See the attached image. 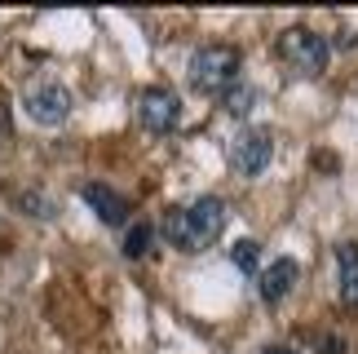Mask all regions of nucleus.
Wrapping results in <instances>:
<instances>
[{"mask_svg": "<svg viewBox=\"0 0 358 354\" xmlns=\"http://www.w3.org/2000/svg\"><path fill=\"white\" fill-rule=\"evenodd\" d=\"M279 53L296 66V71L323 76L327 62H332V40L319 36V31H310V27H287V31L279 36Z\"/></svg>", "mask_w": 358, "mask_h": 354, "instance_id": "3", "label": "nucleus"}, {"mask_svg": "<svg viewBox=\"0 0 358 354\" xmlns=\"http://www.w3.org/2000/svg\"><path fill=\"white\" fill-rule=\"evenodd\" d=\"M22 111L40 129H58V125H66V115H71V93H66V85H58V80H36V85L22 93Z\"/></svg>", "mask_w": 358, "mask_h": 354, "instance_id": "4", "label": "nucleus"}, {"mask_svg": "<svg viewBox=\"0 0 358 354\" xmlns=\"http://www.w3.org/2000/svg\"><path fill=\"white\" fill-rule=\"evenodd\" d=\"M230 262H235L243 275H252V270L261 266V243L257 239H239L235 248H230Z\"/></svg>", "mask_w": 358, "mask_h": 354, "instance_id": "13", "label": "nucleus"}, {"mask_svg": "<svg viewBox=\"0 0 358 354\" xmlns=\"http://www.w3.org/2000/svg\"><path fill=\"white\" fill-rule=\"evenodd\" d=\"M270 160H274L270 129L248 125V129H239L235 138H230V169H235L239 177H261V173L270 169Z\"/></svg>", "mask_w": 358, "mask_h": 354, "instance_id": "5", "label": "nucleus"}, {"mask_svg": "<svg viewBox=\"0 0 358 354\" xmlns=\"http://www.w3.org/2000/svg\"><path fill=\"white\" fill-rule=\"evenodd\" d=\"M137 120L146 125V133H173L182 125V98L173 89H142L137 93Z\"/></svg>", "mask_w": 358, "mask_h": 354, "instance_id": "6", "label": "nucleus"}, {"mask_svg": "<svg viewBox=\"0 0 358 354\" xmlns=\"http://www.w3.org/2000/svg\"><path fill=\"white\" fill-rule=\"evenodd\" d=\"M217 102H222L230 115H239V120H243V115H248V111L257 106V89H252V85H243V80H239V85H230V89H226V93H222Z\"/></svg>", "mask_w": 358, "mask_h": 354, "instance_id": "11", "label": "nucleus"}, {"mask_svg": "<svg viewBox=\"0 0 358 354\" xmlns=\"http://www.w3.org/2000/svg\"><path fill=\"white\" fill-rule=\"evenodd\" d=\"M296 279H301V266L292 262V257H279V262H270L266 270H261V279H257L261 302H266V306H279L283 297L296 288Z\"/></svg>", "mask_w": 358, "mask_h": 354, "instance_id": "8", "label": "nucleus"}, {"mask_svg": "<svg viewBox=\"0 0 358 354\" xmlns=\"http://www.w3.org/2000/svg\"><path fill=\"white\" fill-rule=\"evenodd\" d=\"M261 354H301V350H292V346H266Z\"/></svg>", "mask_w": 358, "mask_h": 354, "instance_id": "16", "label": "nucleus"}, {"mask_svg": "<svg viewBox=\"0 0 358 354\" xmlns=\"http://www.w3.org/2000/svg\"><path fill=\"white\" fill-rule=\"evenodd\" d=\"M150 243H155V226H146V222H129V230H124V257L129 262H137V257H146L150 253Z\"/></svg>", "mask_w": 358, "mask_h": 354, "instance_id": "10", "label": "nucleus"}, {"mask_svg": "<svg viewBox=\"0 0 358 354\" xmlns=\"http://www.w3.org/2000/svg\"><path fill=\"white\" fill-rule=\"evenodd\" d=\"M13 199H18V208L27 217H45V222H49V217H58V204H53L49 195H40V190H18Z\"/></svg>", "mask_w": 358, "mask_h": 354, "instance_id": "12", "label": "nucleus"}, {"mask_svg": "<svg viewBox=\"0 0 358 354\" xmlns=\"http://www.w3.org/2000/svg\"><path fill=\"white\" fill-rule=\"evenodd\" d=\"M222 230H226V204L217 195H203V199L190 204V208H169L164 222H159V235L182 253L213 248V243L222 239Z\"/></svg>", "mask_w": 358, "mask_h": 354, "instance_id": "1", "label": "nucleus"}, {"mask_svg": "<svg viewBox=\"0 0 358 354\" xmlns=\"http://www.w3.org/2000/svg\"><path fill=\"white\" fill-rule=\"evenodd\" d=\"M336 270H341V302L358 306V248L354 243H341L336 248Z\"/></svg>", "mask_w": 358, "mask_h": 354, "instance_id": "9", "label": "nucleus"}, {"mask_svg": "<svg viewBox=\"0 0 358 354\" xmlns=\"http://www.w3.org/2000/svg\"><path fill=\"white\" fill-rule=\"evenodd\" d=\"M243 58L235 45H203L195 58H190V85L208 98H222L230 85H239Z\"/></svg>", "mask_w": 358, "mask_h": 354, "instance_id": "2", "label": "nucleus"}, {"mask_svg": "<svg viewBox=\"0 0 358 354\" xmlns=\"http://www.w3.org/2000/svg\"><path fill=\"white\" fill-rule=\"evenodd\" d=\"M319 354H345V341H341L336 332H323L319 337Z\"/></svg>", "mask_w": 358, "mask_h": 354, "instance_id": "14", "label": "nucleus"}, {"mask_svg": "<svg viewBox=\"0 0 358 354\" xmlns=\"http://www.w3.org/2000/svg\"><path fill=\"white\" fill-rule=\"evenodd\" d=\"M336 45H341V49H354V45H358V36H354V31H341Z\"/></svg>", "mask_w": 358, "mask_h": 354, "instance_id": "15", "label": "nucleus"}, {"mask_svg": "<svg viewBox=\"0 0 358 354\" xmlns=\"http://www.w3.org/2000/svg\"><path fill=\"white\" fill-rule=\"evenodd\" d=\"M80 199L89 204L93 213H98V222H106V226H124L129 230V213H133V204L120 195V190H111L106 182H89L85 190H80Z\"/></svg>", "mask_w": 358, "mask_h": 354, "instance_id": "7", "label": "nucleus"}]
</instances>
